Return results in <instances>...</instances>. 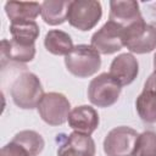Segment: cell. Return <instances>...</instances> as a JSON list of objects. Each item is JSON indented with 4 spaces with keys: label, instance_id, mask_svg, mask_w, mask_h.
<instances>
[{
    "label": "cell",
    "instance_id": "obj_1",
    "mask_svg": "<svg viewBox=\"0 0 156 156\" xmlns=\"http://www.w3.org/2000/svg\"><path fill=\"white\" fill-rule=\"evenodd\" d=\"M11 98L16 106L23 110H32L38 107L44 96V89L40 79L32 72L21 73L12 83Z\"/></svg>",
    "mask_w": 156,
    "mask_h": 156
},
{
    "label": "cell",
    "instance_id": "obj_2",
    "mask_svg": "<svg viewBox=\"0 0 156 156\" xmlns=\"http://www.w3.org/2000/svg\"><path fill=\"white\" fill-rule=\"evenodd\" d=\"M65 65L68 72L73 76L78 78H88L100 69V52L91 45L78 44L65 56Z\"/></svg>",
    "mask_w": 156,
    "mask_h": 156
},
{
    "label": "cell",
    "instance_id": "obj_3",
    "mask_svg": "<svg viewBox=\"0 0 156 156\" xmlns=\"http://www.w3.org/2000/svg\"><path fill=\"white\" fill-rule=\"evenodd\" d=\"M102 16V6L100 1L95 0H73L69 4L67 21L68 23L82 30L87 32L94 28Z\"/></svg>",
    "mask_w": 156,
    "mask_h": 156
},
{
    "label": "cell",
    "instance_id": "obj_4",
    "mask_svg": "<svg viewBox=\"0 0 156 156\" xmlns=\"http://www.w3.org/2000/svg\"><path fill=\"white\" fill-rule=\"evenodd\" d=\"M122 87L107 72H104L90 80L88 99L98 107H110L117 102Z\"/></svg>",
    "mask_w": 156,
    "mask_h": 156
},
{
    "label": "cell",
    "instance_id": "obj_5",
    "mask_svg": "<svg viewBox=\"0 0 156 156\" xmlns=\"http://www.w3.org/2000/svg\"><path fill=\"white\" fill-rule=\"evenodd\" d=\"M37 108L45 123L49 126H61L68 119L71 104L63 94L51 91L44 94Z\"/></svg>",
    "mask_w": 156,
    "mask_h": 156
},
{
    "label": "cell",
    "instance_id": "obj_6",
    "mask_svg": "<svg viewBox=\"0 0 156 156\" xmlns=\"http://www.w3.org/2000/svg\"><path fill=\"white\" fill-rule=\"evenodd\" d=\"M139 133L127 126L111 129L104 139L106 156H133Z\"/></svg>",
    "mask_w": 156,
    "mask_h": 156
},
{
    "label": "cell",
    "instance_id": "obj_7",
    "mask_svg": "<svg viewBox=\"0 0 156 156\" xmlns=\"http://www.w3.org/2000/svg\"><path fill=\"white\" fill-rule=\"evenodd\" d=\"M124 46L135 54L151 52L156 49V27L143 21L126 28Z\"/></svg>",
    "mask_w": 156,
    "mask_h": 156
},
{
    "label": "cell",
    "instance_id": "obj_8",
    "mask_svg": "<svg viewBox=\"0 0 156 156\" xmlns=\"http://www.w3.org/2000/svg\"><path fill=\"white\" fill-rule=\"evenodd\" d=\"M124 30L122 26L108 20L93 34L90 45L102 55L115 54L124 46Z\"/></svg>",
    "mask_w": 156,
    "mask_h": 156
},
{
    "label": "cell",
    "instance_id": "obj_9",
    "mask_svg": "<svg viewBox=\"0 0 156 156\" xmlns=\"http://www.w3.org/2000/svg\"><path fill=\"white\" fill-rule=\"evenodd\" d=\"M110 21L116 22L124 29L143 22L139 4L134 0H112L110 1Z\"/></svg>",
    "mask_w": 156,
    "mask_h": 156
},
{
    "label": "cell",
    "instance_id": "obj_10",
    "mask_svg": "<svg viewBox=\"0 0 156 156\" xmlns=\"http://www.w3.org/2000/svg\"><path fill=\"white\" fill-rule=\"evenodd\" d=\"M139 73L138 60L129 52H124L115 57L110 65L108 74L121 85H129L134 82Z\"/></svg>",
    "mask_w": 156,
    "mask_h": 156
},
{
    "label": "cell",
    "instance_id": "obj_11",
    "mask_svg": "<svg viewBox=\"0 0 156 156\" xmlns=\"http://www.w3.org/2000/svg\"><path fill=\"white\" fill-rule=\"evenodd\" d=\"M68 126L74 132L91 135L99 127V115L96 110L89 105H80L71 110L68 115Z\"/></svg>",
    "mask_w": 156,
    "mask_h": 156
},
{
    "label": "cell",
    "instance_id": "obj_12",
    "mask_svg": "<svg viewBox=\"0 0 156 156\" xmlns=\"http://www.w3.org/2000/svg\"><path fill=\"white\" fill-rule=\"evenodd\" d=\"M95 141L90 135L72 132L57 149V156H95Z\"/></svg>",
    "mask_w": 156,
    "mask_h": 156
},
{
    "label": "cell",
    "instance_id": "obj_13",
    "mask_svg": "<svg viewBox=\"0 0 156 156\" xmlns=\"http://www.w3.org/2000/svg\"><path fill=\"white\" fill-rule=\"evenodd\" d=\"M35 56V45H28L15 39H2L1 40V65L6 60L10 62L26 63L30 62Z\"/></svg>",
    "mask_w": 156,
    "mask_h": 156
},
{
    "label": "cell",
    "instance_id": "obj_14",
    "mask_svg": "<svg viewBox=\"0 0 156 156\" xmlns=\"http://www.w3.org/2000/svg\"><path fill=\"white\" fill-rule=\"evenodd\" d=\"M5 12L11 22L34 21V18L41 13V4L35 1H7L5 4Z\"/></svg>",
    "mask_w": 156,
    "mask_h": 156
},
{
    "label": "cell",
    "instance_id": "obj_15",
    "mask_svg": "<svg viewBox=\"0 0 156 156\" xmlns=\"http://www.w3.org/2000/svg\"><path fill=\"white\" fill-rule=\"evenodd\" d=\"M71 1L67 0H46L41 2V18L46 24L58 26L67 21Z\"/></svg>",
    "mask_w": 156,
    "mask_h": 156
},
{
    "label": "cell",
    "instance_id": "obj_16",
    "mask_svg": "<svg viewBox=\"0 0 156 156\" xmlns=\"http://www.w3.org/2000/svg\"><path fill=\"white\" fill-rule=\"evenodd\" d=\"M44 46L49 52L58 56L68 55L74 48L71 35L60 29H51L45 34Z\"/></svg>",
    "mask_w": 156,
    "mask_h": 156
},
{
    "label": "cell",
    "instance_id": "obj_17",
    "mask_svg": "<svg viewBox=\"0 0 156 156\" xmlns=\"http://www.w3.org/2000/svg\"><path fill=\"white\" fill-rule=\"evenodd\" d=\"M39 26L35 21H16L10 24V33L16 41L33 45L39 37Z\"/></svg>",
    "mask_w": 156,
    "mask_h": 156
},
{
    "label": "cell",
    "instance_id": "obj_18",
    "mask_svg": "<svg viewBox=\"0 0 156 156\" xmlns=\"http://www.w3.org/2000/svg\"><path fill=\"white\" fill-rule=\"evenodd\" d=\"M135 107L139 117L146 123L156 122V93L144 88L135 100Z\"/></svg>",
    "mask_w": 156,
    "mask_h": 156
},
{
    "label": "cell",
    "instance_id": "obj_19",
    "mask_svg": "<svg viewBox=\"0 0 156 156\" xmlns=\"http://www.w3.org/2000/svg\"><path fill=\"white\" fill-rule=\"evenodd\" d=\"M12 141L20 144L29 154V156H38L45 146V141L43 136L38 132L29 129L18 132L12 138Z\"/></svg>",
    "mask_w": 156,
    "mask_h": 156
},
{
    "label": "cell",
    "instance_id": "obj_20",
    "mask_svg": "<svg viewBox=\"0 0 156 156\" xmlns=\"http://www.w3.org/2000/svg\"><path fill=\"white\" fill-rule=\"evenodd\" d=\"M133 156H156V133L145 130L139 134Z\"/></svg>",
    "mask_w": 156,
    "mask_h": 156
},
{
    "label": "cell",
    "instance_id": "obj_21",
    "mask_svg": "<svg viewBox=\"0 0 156 156\" xmlns=\"http://www.w3.org/2000/svg\"><path fill=\"white\" fill-rule=\"evenodd\" d=\"M0 156H29V154L20 144L11 140L5 146H2Z\"/></svg>",
    "mask_w": 156,
    "mask_h": 156
},
{
    "label": "cell",
    "instance_id": "obj_22",
    "mask_svg": "<svg viewBox=\"0 0 156 156\" xmlns=\"http://www.w3.org/2000/svg\"><path fill=\"white\" fill-rule=\"evenodd\" d=\"M144 88H147V89H151L156 93V69L149 76V78L146 79L145 84H144Z\"/></svg>",
    "mask_w": 156,
    "mask_h": 156
},
{
    "label": "cell",
    "instance_id": "obj_23",
    "mask_svg": "<svg viewBox=\"0 0 156 156\" xmlns=\"http://www.w3.org/2000/svg\"><path fill=\"white\" fill-rule=\"evenodd\" d=\"M154 68L156 69V54L154 55Z\"/></svg>",
    "mask_w": 156,
    "mask_h": 156
}]
</instances>
